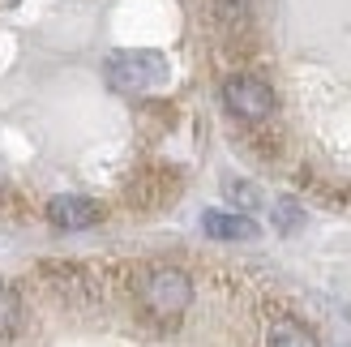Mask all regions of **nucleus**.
<instances>
[{
    "label": "nucleus",
    "mask_w": 351,
    "mask_h": 347,
    "mask_svg": "<svg viewBox=\"0 0 351 347\" xmlns=\"http://www.w3.org/2000/svg\"><path fill=\"white\" fill-rule=\"evenodd\" d=\"M167 56L163 51H146V47H133V51H116V56L103 64V77L112 82V91H125V95H142L154 91V86L167 82Z\"/></svg>",
    "instance_id": "1"
},
{
    "label": "nucleus",
    "mask_w": 351,
    "mask_h": 347,
    "mask_svg": "<svg viewBox=\"0 0 351 347\" xmlns=\"http://www.w3.org/2000/svg\"><path fill=\"white\" fill-rule=\"evenodd\" d=\"M202 228H206V236H215V240H253L257 236V223L253 219L227 215V211H206L202 215Z\"/></svg>",
    "instance_id": "5"
},
{
    "label": "nucleus",
    "mask_w": 351,
    "mask_h": 347,
    "mask_svg": "<svg viewBox=\"0 0 351 347\" xmlns=\"http://www.w3.org/2000/svg\"><path fill=\"white\" fill-rule=\"evenodd\" d=\"M215 13H219L223 30H244L249 26V5H244V0H219Z\"/></svg>",
    "instance_id": "8"
},
{
    "label": "nucleus",
    "mask_w": 351,
    "mask_h": 347,
    "mask_svg": "<svg viewBox=\"0 0 351 347\" xmlns=\"http://www.w3.org/2000/svg\"><path fill=\"white\" fill-rule=\"evenodd\" d=\"M137 296H142V304L154 318H180L189 309V300H193V283H189L184 270L159 266V270H150L146 279L137 283Z\"/></svg>",
    "instance_id": "2"
},
{
    "label": "nucleus",
    "mask_w": 351,
    "mask_h": 347,
    "mask_svg": "<svg viewBox=\"0 0 351 347\" xmlns=\"http://www.w3.org/2000/svg\"><path fill=\"white\" fill-rule=\"evenodd\" d=\"M227 193H232V198H240L244 206H253V202H257V193H253V189H244L240 180H236V184H227Z\"/></svg>",
    "instance_id": "10"
},
{
    "label": "nucleus",
    "mask_w": 351,
    "mask_h": 347,
    "mask_svg": "<svg viewBox=\"0 0 351 347\" xmlns=\"http://www.w3.org/2000/svg\"><path fill=\"white\" fill-rule=\"evenodd\" d=\"M99 215H103L99 202H95V198H82V193H60V198L47 202V219H51V228H60V232L95 228Z\"/></svg>",
    "instance_id": "4"
},
{
    "label": "nucleus",
    "mask_w": 351,
    "mask_h": 347,
    "mask_svg": "<svg viewBox=\"0 0 351 347\" xmlns=\"http://www.w3.org/2000/svg\"><path fill=\"white\" fill-rule=\"evenodd\" d=\"M266 347H317V335L295 318H278L266 331Z\"/></svg>",
    "instance_id": "6"
},
{
    "label": "nucleus",
    "mask_w": 351,
    "mask_h": 347,
    "mask_svg": "<svg viewBox=\"0 0 351 347\" xmlns=\"http://www.w3.org/2000/svg\"><path fill=\"white\" fill-rule=\"evenodd\" d=\"M17 322H22V300L9 287H0V339H9L17 331Z\"/></svg>",
    "instance_id": "7"
},
{
    "label": "nucleus",
    "mask_w": 351,
    "mask_h": 347,
    "mask_svg": "<svg viewBox=\"0 0 351 347\" xmlns=\"http://www.w3.org/2000/svg\"><path fill=\"white\" fill-rule=\"evenodd\" d=\"M274 219H278V228H283V232H291V228H300V206H295V202H278L274 206Z\"/></svg>",
    "instance_id": "9"
},
{
    "label": "nucleus",
    "mask_w": 351,
    "mask_h": 347,
    "mask_svg": "<svg viewBox=\"0 0 351 347\" xmlns=\"http://www.w3.org/2000/svg\"><path fill=\"white\" fill-rule=\"evenodd\" d=\"M223 103H227V112L240 116V120H266V116L274 112V91H270L261 77L240 73V77H227Z\"/></svg>",
    "instance_id": "3"
}]
</instances>
